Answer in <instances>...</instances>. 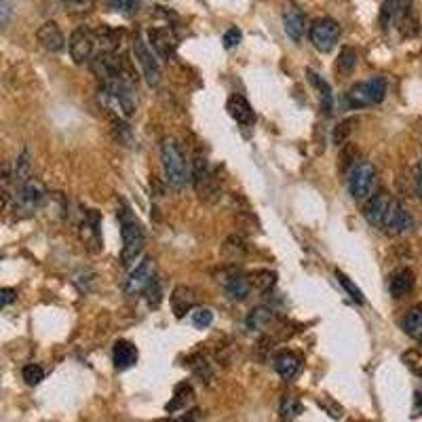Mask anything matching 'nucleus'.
<instances>
[{
	"mask_svg": "<svg viewBox=\"0 0 422 422\" xmlns=\"http://www.w3.org/2000/svg\"><path fill=\"white\" fill-rule=\"evenodd\" d=\"M118 224H120V237H123V252H120V264L129 268L135 264L139 254L146 245V232L142 222L135 218V213L129 209L127 203H120L118 209Z\"/></svg>",
	"mask_w": 422,
	"mask_h": 422,
	"instance_id": "obj_1",
	"label": "nucleus"
},
{
	"mask_svg": "<svg viewBox=\"0 0 422 422\" xmlns=\"http://www.w3.org/2000/svg\"><path fill=\"white\" fill-rule=\"evenodd\" d=\"M383 30L395 27L404 38H414L421 30L418 13L412 0H385L380 8Z\"/></svg>",
	"mask_w": 422,
	"mask_h": 422,
	"instance_id": "obj_2",
	"label": "nucleus"
},
{
	"mask_svg": "<svg viewBox=\"0 0 422 422\" xmlns=\"http://www.w3.org/2000/svg\"><path fill=\"white\" fill-rule=\"evenodd\" d=\"M161 161H163V171H165V180L171 188L182 190L190 180L192 173L188 171L186 165V156L180 148V144L173 137H165L161 144Z\"/></svg>",
	"mask_w": 422,
	"mask_h": 422,
	"instance_id": "obj_3",
	"label": "nucleus"
},
{
	"mask_svg": "<svg viewBox=\"0 0 422 422\" xmlns=\"http://www.w3.org/2000/svg\"><path fill=\"white\" fill-rule=\"evenodd\" d=\"M44 186H42V182H38V180H30V182H25L23 186H19L17 190H15V194H13V205H11V209H13V216L17 218V220H23V218H30V216H34L38 209H40V205L44 203Z\"/></svg>",
	"mask_w": 422,
	"mask_h": 422,
	"instance_id": "obj_4",
	"label": "nucleus"
},
{
	"mask_svg": "<svg viewBox=\"0 0 422 422\" xmlns=\"http://www.w3.org/2000/svg\"><path fill=\"white\" fill-rule=\"evenodd\" d=\"M385 95H387V80L383 76H374L370 80H364L351 87L347 93V101L351 108H366V106L380 104Z\"/></svg>",
	"mask_w": 422,
	"mask_h": 422,
	"instance_id": "obj_5",
	"label": "nucleus"
},
{
	"mask_svg": "<svg viewBox=\"0 0 422 422\" xmlns=\"http://www.w3.org/2000/svg\"><path fill=\"white\" fill-rule=\"evenodd\" d=\"M133 57L150 87H156L161 82V66L156 61V53H152L148 40L142 36V32H135L133 36Z\"/></svg>",
	"mask_w": 422,
	"mask_h": 422,
	"instance_id": "obj_6",
	"label": "nucleus"
},
{
	"mask_svg": "<svg viewBox=\"0 0 422 422\" xmlns=\"http://www.w3.org/2000/svg\"><path fill=\"white\" fill-rule=\"evenodd\" d=\"M376 186V167L368 161L355 163L349 173V192L355 201H364Z\"/></svg>",
	"mask_w": 422,
	"mask_h": 422,
	"instance_id": "obj_7",
	"label": "nucleus"
},
{
	"mask_svg": "<svg viewBox=\"0 0 422 422\" xmlns=\"http://www.w3.org/2000/svg\"><path fill=\"white\" fill-rule=\"evenodd\" d=\"M309 36H311V42L313 46L319 51V53H330L338 38H340V23L332 17H321V19H315L311 30H309Z\"/></svg>",
	"mask_w": 422,
	"mask_h": 422,
	"instance_id": "obj_8",
	"label": "nucleus"
},
{
	"mask_svg": "<svg viewBox=\"0 0 422 422\" xmlns=\"http://www.w3.org/2000/svg\"><path fill=\"white\" fill-rule=\"evenodd\" d=\"M68 49H70V55L74 59V63H87L93 59V49H95V34L93 30L80 25L76 27L72 34H70V40H68Z\"/></svg>",
	"mask_w": 422,
	"mask_h": 422,
	"instance_id": "obj_9",
	"label": "nucleus"
},
{
	"mask_svg": "<svg viewBox=\"0 0 422 422\" xmlns=\"http://www.w3.org/2000/svg\"><path fill=\"white\" fill-rule=\"evenodd\" d=\"M156 279V264L152 258H146L142 260L133 273L129 275L127 283H125V294L127 296H139V294H146V290L152 285V281Z\"/></svg>",
	"mask_w": 422,
	"mask_h": 422,
	"instance_id": "obj_10",
	"label": "nucleus"
},
{
	"mask_svg": "<svg viewBox=\"0 0 422 422\" xmlns=\"http://www.w3.org/2000/svg\"><path fill=\"white\" fill-rule=\"evenodd\" d=\"M148 44L152 46V51L156 53V57L169 61L178 49V38L173 34L171 27H165V25H156V27H150L148 30Z\"/></svg>",
	"mask_w": 422,
	"mask_h": 422,
	"instance_id": "obj_11",
	"label": "nucleus"
},
{
	"mask_svg": "<svg viewBox=\"0 0 422 422\" xmlns=\"http://www.w3.org/2000/svg\"><path fill=\"white\" fill-rule=\"evenodd\" d=\"M412 226H414V218L410 216V211L399 201H391L389 211H387L385 222H383L385 232H389V235H404V232L412 230Z\"/></svg>",
	"mask_w": 422,
	"mask_h": 422,
	"instance_id": "obj_12",
	"label": "nucleus"
},
{
	"mask_svg": "<svg viewBox=\"0 0 422 422\" xmlns=\"http://www.w3.org/2000/svg\"><path fill=\"white\" fill-rule=\"evenodd\" d=\"M391 201L393 199L385 190H378L376 194H372L366 201V205H364V218L368 220V224H372L376 228H383V222H385V216L389 211Z\"/></svg>",
	"mask_w": 422,
	"mask_h": 422,
	"instance_id": "obj_13",
	"label": "nucleus"
},
{
	"mask_svg": "<svg viewBox=\"0 0 422 422\" xmlns=\"http://www.w3.org/2000/svg\"><path fill=\"white\" fill-rule=\"evenodd\" d=\"M283 27H285L287 36L294 42L302 40L304 30H306V15L302 13V8L298 4H294V2L285 4V8H283Z\"/></svg>",
	"mask_w": 422,
	"mask_h": 422,
	"instance_id": "obj_14",
	"label": "nucleus"
},
{
	"mask_svg": "<svg viewBox=\"0 0 422 422\" xmlns=\"http://www.w3.org/2000/svg\"><path fill=\"white\" fill-rule=\"evenodd\" d=\"M222 285H224V292H226V296H228L230 302H243L249 296V292H252L249 277H245L239 271H230L222 279Z\"/></svg>",
	"mask_w": 422,
	"mask_h": 422,
	"instance_id": "obj_15",
	"label": "nucleus"
},
{
	"mask_svg": "<svg viewBox=\"0 0 422 422\" xmlns=\"http://www.w3.org/2000/svg\"><path fill=\"white\" fill-rule=\"evenodd\" d=\"M36 38H38V44L44 51H51V53H59L66 46V36H63V32L59 30V25L55 21H44L38 27Z\"/></svg>",
	"mask_w": 422,
	"mask_h": 422,
	"instance_id": "obj_16",
	"label": "nucleus"
},
{
	"mask_svg": "<svg viewBox=\"0 0 422 422\" xmlns=\"http://www.w3.org/2000/svg\"><path fill=\"white\" fill-rule=\"evenodd\" d=\"M226 110H228V114H230L239 125H243V127H252V125L256 123V112H254L252 104H249L243 95H239V93H232V95L228 97Z\"/></svg>",
	"mask_w": 422,
	"mask_h": 422,
	"instance_id": "obj_17",
	"label": "nucleus"
},
{
	"mask_svg": "<svg viewBox=\"0 0 422 422\" xmlns=\"http://www.w3.org/2000/svg\"><path fill=\"white\" fill-rule=\"evenodd\" d=\"M80 239L91 252L101 249V232H99V213L97 211H87L82 224H80Z\"/></svg>",
	"mask_w": 422,
	"mask_h": 422,
	"instance_id": "obj_18",
	"label": "nucleus"
},
{
	"mask_svg": "<svg viewBox=\"0 0 422 422\" xmlns=\"http://www.w3.org/2000/svg\"><path fill=\"white\" fill-rule=\"evenodd\" d=\"M171 302V309H173V315L178 319H182L186 313H192L197 309V292L192 287H186V285H178L169 298Z\"/></svg>",
	"mask_w": 422,
	"mask_h": 422,
	"instance_id": "obj_19",
	"label": "nucleus"
},
{
	"mask_svg": "<svg viewBox=\"0 0 422 422\" xmlns=\"http://www.w3.org/2000/svg\"><path fill=\"white\" fill-rule=\"evenodd\" d=\"M112 361L116 370H129L137 364V349L129 340H116L112 349Z\"/></svg>",
	"mask_w": 422,
	"mask_h": 422,
	"instance_id": "obj_20",
	"label": "nucleus"
},
{
	"mask_svg": "<svg viewBox=\"0 0 422 422\" xmlns=\"http://www.w3.org/2000/svg\"><path fill=\"white\" fill-rule=\"evenodd\" d=\"M275 370L283 380H294L302 370V359L292 351H283L275 357Z\"/></svg>",
	"mask_w": 422,
	"mask_h": 422,
	"instance_id": "obj_21",
	"label": "nucleus"
},
{
	"mask_svg": "<svg viewBox=\"0 0 422 422\" xmlns=\"http://www.w3.org/2000/svg\"><path fill=\"white\" fill-rule=\"evenodd\" d=\"M414 283H416L414 273H412L410 268H402V271H397V273L391 277V281H389V292H391L393 298H404V296H408V294L414 290Z\"/></svg>",
	"mask_w": 422,
	"mask_h": 422,
	"instance_id": "obj_22",
	"label": "nucleus"
},
{
	"mask_svg": "<svg viewBox=\"0 0 422 422\" xmlns=\"http://www.w3.org/2000/svg\"><path fill=\"white\" fill-rule=\"evenodd\" d=\"M273 321H275V311L273 309L256 306V309L249 311V315L245 319V328L249 332H262V330H268Z\"/></svg>",
	"mask_w": 422,
	"mask_h": 422,
	"instance_id": "obj_23",
	"label": "nucleus"
},
{
	"mask_svg": "<svg viewBox=\"0 0 422 422\" xmlns=\"http://www.w3.org/2000/svg\"><path fill=\"white\" fill-rule=\"evenodd\" d=\"M192 399H194V391H192V387L186 385V383H182V385L175 387V391H173V399L165 406V412H167V414L184 412V410L192 404Z\"/></svg>",
	"mask_w": 422,
	"mask_h": 422,
	"instance_id": "obj_24",
	"label": "nucleus"
},
{
	"mask_svg": "<svg viewBox=\"0 0 422 422\" xmlns=\"http://www.w3.org/2000/svg\"><path fill=\"white\" fill-rule=\"evenodd\" d=\"M93 34H95V42L101 46V51H108V53H114V49L120 44V36H123L120 30H114L110 25H101V27L93 30Z\"/></svg>",
	"mask_w": 422,
	"mask_h": 422,
	"instance_id": "obj_25",
	"label": "nucleus"
},
{
	"mask_svg": "<svg viewBox=\"0 0 422 422\" xmlns=\"http://www.w3.org/2000/svg\"><path fill=\"white\" fill-rule=\"evenodd\" d=\"M11 180L13 184L19 188L23 186L25 182L32 180V161H30V154L27 150H23L17 159H15V165H13V173H11Z\"/></svg>",
	"mask_w": 422,
	"mask_h": 422,
	"instance_id": "obj_26",
	"label": "nucleus"
},
{
	"mask_svg": "<svg viewBox=\"0 0 422 422\" xmlns=\"http://www.w3.org/2000/svg\"><path fill=\"white\" fill-rule=\"evenodd\" d=\"M402 328H404V332H406L410 338H414V340H421L422 338V304L412 306V309L406 313V317H404V321H402Z\"/></svg>",
	"mask_w": 422,
	"mask_h": 422,
	"instance_id": "obj_27",
	"label": "nucleus"
},
{
	"mask_svg": "<svg viewBox=\"0 0 422 422\" xmlns=\"http://www.w3.org/2000/svg\"><path fill=\"white\" fill-rule=\"evenodd\" d=\"M306 74H309V80H311V82L315 85V89L319 91V99H321V106H323L325 114H330V112H332V104H334V95H332L330 85H328L317 72H313V70H306Z\"/></svg>",
	"mask_w": 422,
	"mask_h": 422,
	"instance_id": "obj_28",
	"label": "nucleus"
},
{
	"mask_svg": "<svg viewBox=\"0 0 422 422\" xmlns=\"http://www.w3.org/2000/svg\"><path fill=\"white\" fill-rule=\"evenodd\" d=\"M190 173H192V184H194V188L201 190L203 184L207 182V178L211 175L209 165H207V159H205L201 152L194 154V159H192V171H190Z\"/></svg>",
	"mask_w": 422,
	"mask_h": 422,
	"instance_id": "obj_29",
	"label": "nucleus"
},
{
	"mask_svg": "<svg viewBox=\"0 0 422 422\" xmlns=\"http://www.w3.org/2000/svg\"><path fill=\"white\" fill-rule=\"evenodd\" d=\"M302 414V402L296 395H285L279 406V416L283 422H292Z\"/></svg>",
	"mask_w": 422,
	"mask_h": 422,
	"instance_id": "obj_30",
	"label": "nucleus"
},
{
	"mask_svg": "<svg viewBox=\"0 0 422 422\" xmlns=\"http://www.w3.org/2000/svg\"><path fill=\"white\" fill-rule=\"evenodd\" d=\"M249 277V283H252V290H258V292H268L273 290L275 281H277V273L273 271H254Z\"/></svg>",
	"mask_w": 422,
	"mask_h": 422,
	"instance_id": "obj_31",
	"label": "nucleus"
},
{
	"mask_svg": "<svg viewBox=\"0 0 422 422\" xmlns=\"http://www.w3.org/2000/svg\"><path fill=\"white\" fill-rule=\"evenodd\" d=\"M222 252H224V256H226L230 262H237V260H241V258L247 254V245L243 243L241 237H228Z\"/></svg>",
	"mask_w": 422,
	"mask_h": 422,
	"instance_id": "obj_32",
	"label": "nucleus"
},
{
	"mask_svg": "<svg viewBox=\"0 0 422 422\" xmlns=\"http://www.w3.org/2000/svg\"><path fill=\"white\" fill-rule=\"evenodd\" d=\"M355 66H357V53H355V49H353V46H345V49L340 51V55H338L336 68H338L340 72H345V74H351V72L355 70Z\"/></svg>",
	"mask_w": 422,
	"mask_h": 422,
	"instance_id": "obj_33",
	"label": "nucleus"
},
{
	"mask_svg": "<svg viewBox=\"0 0 422 422\" xmlns=\"http://www.w3.org/2000/svg\"><path fill=\"white\" fill-rule=\"evenodd\" d=\"M106 4H108L112 11H116V13L129 17V15H135V13L139 11L142 0H106Z\"/></svg>",
	"mask_w": 422,
	"mask_h": 422,
	"instance_id": "obj_34",
	"label": "nucleus"
},
{
	"mask_svg": "<svg viewBox=\"0 0 422 422\" xmlns=\"http://www.w3.org/2000/svg\"><path fill=\"white\" fill-rule=\"evenodd\" d=\"M190 321L197 330H207L211 323H213V313L209 309H201L197 306L192 313H190Z\"/></svg>",
	"mask_w": 422,
	"mask_h": 422,
	"instance_id": "obj_35",
	"label": "nucleus"
},
{
	"mask_svg": "<svg viewBox=\"0 0 422 422\" xmlns=\"http://www.w3.org/2000/svg\"><path fill=\"white\" fill-rule=\"evenodd\" d=\"M21 376H23V380H25L27 387H36V385H40L44 380V370L38 364H27L23 368Z\"/></svg>",
	"mask_w": 422,
	"mask_h": 422,
	"instance_id": "obj_36",
	"label": "nucleus"
},
{
	"mask_svg": "<svg viewBox=\"0 0 422 422\" xmlns=\"http://www.w3.org/2000/svg\"><path fill=\"white\" fill-rule=\"evenodd\" d=\"M95 0H61V6L70 15H85L93 8Z\"/></svg>",
	"mask_w": 422,
	"mask_h": 422,
	"instance_id": "obj_37",
	"label": "nucleus"
},
{
	"mask_svg": "<svg viewBox=\"0 0 422 422\" xmlns=\"http://www.w3.org/2000/svg\"><path fill=\"white\" fill-rule=\"evenodd\" d=\"M336 279H338V283L349 292V296L357 302V304H364L366 302V298H364V294H361V290L355 285V283H351V279L345 275V273H340V271H336Z\"/></svg>",
	"mask_w": 422,
	"mask_h": 422,
	"instance_id": "obj_38",
	"label": "nucleus"
},
{
	"mask_svg": "<svg viewBox=\"0 0 422 422\" xmlns=\"http://www.w3.org/2000/svg\"><path fill=\"white\" fill-rule=\"evenodd\" d=\"M402 359H404V364H406V368L414 374V376H418L422 378V353L421 351H406L404 355H402Z\"/></svg>",
	"mask_w": 422,
	"mask_h": 422,
	"instance_id": "obj_39",
	"label": "nucleus"
},
{
	"mask_svg": "<svg viewBox=\"0 0 422 422\" xmlns=\"http://www.w3.org/2000/svg\"><path fill=\"white\" fill-rule=\"evenodd\" d=\"M353 125H355V120L349 118V120H342V123L336 127V131H334V144H336V146H342V144L349 139V135H351V131H353Z\"/></svg>",
	"mask_w": 422,
	"mask_h": 422,
	"instance_id": "obj_40",
	"label": "nucleus"
},
{
	"mask_svg": "<svg viewBox=\"0 0 422 422\" xmlns=\"http://www.w3.org/2000/svg\"><path fill=\"white\" fill-rule=\"evenodd\" d=\"M146 298H148V306H150V309H159V304H161V300H163V290H161L159 279H154L152 285L146 290Z\"/></svg>",
	"mask_w": 422,
	"mask_h": 422,
	"instance_id": "obj_41",
	"label": "nucleus"
},
{
	"mask_svg": "<svg viewBox=\"0 0 422 422\" xmlns=\"http://www.w3.org/2000/svg\"><path fill=\"white\" fill-rule=\"evenodd\" d=\"M114 133H116V139H118V142H125V146H129V144L133 142L129 125L120 123L118 118H114Z\"/></svg>",
	"mask_w": 422,
	"mask_h": 422,
	"instance_id": "obj_42",
	"label": "nucleus"
},
{
	"mask_svg": "<svg viewBox=\"0 0 422 422\" xmlns=\"http://www.w3.org/2000/svg\"><path fill=\"white\" fill-rule=\"evenodd\" d=\"M241 38H243V34H241V30L239 27H228L226 32H224V46L226 49H235L239 42H241Z\"/></svg>",
	"mask_w": 422,
	"mask_h": 422,
	"instance_id": "obj_43",
	"label": "nucleus"
},
{
	"mask_svg": "<svg viewBox=\"0 0 422 422\" xmlns=\"http://www.w3.org/2000/svg\"><path fill=\"white\" fill-rule=\"evenodd\" d=\"M15 300H17V290H13V287H2L0 290V306L2 309H6Z\"/></svg>",
	"mask_w": 422,
	"mask_h": 422,
	"instance_id": "obj_44",
	"label": "nucleus"
},
{
	"mask_svg": "<svg viewBox=\"0 0 422 422\" xmlns=\"http://www.w3.org/2000/svg\"><path fill=\"white\" fill-rule=\"evenodd\" d=\"M199 418H201V410H190V412L180 414L178 418H171L167 422H199Z\"/></svg>",
	"mask_w": 422,
	"mask_h": 422,
	"instance_id": "obj_45",
	"label": "nucleus"
},
{
	"mask_svg": "<svg viewBox=\"0 0 422 422\" xmlns=\"http://www.w3.org/2000/svg\"><path fill=\"white\" fill-rule=\"evenodd\" d=\"M414 186H416V194L422 199V161L416 165V171H414Z\"/></svg>",
	"mask_w": 422,
	"mask_h": 422,
	"instance_id": "obj_46",
	"label": "nucleus"
},
{
	"mask_svg": "<svg viewBox=\"0 0 422 422\" xmlns=\"http://www.w3.org/2000/svg\"><path fill=\"white\" fill-rule=\"evenodd\" d=\"M418 342H421V345H422V338H421V340H418Z\"/></svg>",
	"mask_w": 422,
	"mask_h": 422,
	"instance_id": "obj_47",
	"label": "nucleus"
}]
</instances>
